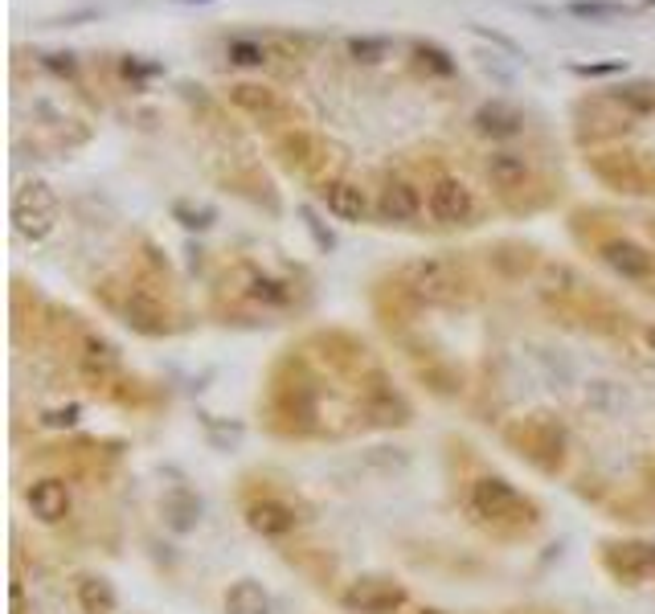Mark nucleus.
Instances as JSON below:
<instances>
[{"label":"nucleus","instance_id":"1","mask_svg":"<svg viewBox=\"0 0 655 614\" xmlns=\"http://www.w3.org/2000/svg\"><path fill=\"white\" fill-rule=\"evenodd\" d=\"M58 225V197L46 181H25L13 193V230L25 242H46Z\"/></svg>","mask_w":655,"mask_h":614},{"label":"nucleus","instance_id":"2","mask_svg":"<svg viewBox=\"0 0 655 614\" xmlns=\"http://www.w3.org/2000/svg\"><path fill=\"white\" fill-rule=\"evenodd\" d=\"M405 287L422 304H454L468 287V279L451 258H419L405 267Z\"/></svg>","mask_w":655,"mask_h":614},{"label":"nucleus","instance_id":"3","mask_svg":"<svg viewBox=\"0 0 655 614\" xmlns=\"http://www.w3.org/2000/svg\"><path fill=\"white\" fill-rule=\"evenodd\" d=\"M471 508H475V516L492 520V525H500V520H524V516L533 512L529 500L500 476H484L471 483Z\"/></svg>","mask_w":655,"mask_h":614},{"label":"nucleus","instance_id":"4","mask_svg":"<svg viewBox=\"0 0 655 614\" xmlns=\"http://www.w3.org/2000/svg\"><path fill=\"white\" fill-rule=\"evenodd\" d=\"M344 611L353 614H393L398 606H405V590L393 578H381V574H365L356 578L349 590H344Z\"/></svg>","mask_w":655,"mask_h":614},{"label":"nucleus","instance_id":"5","mask_svg":"<svg viewBox=\"0 0 655 614\" xmlns=\"http://www.w3.org/2000/svg\"><path fill=\"white\" fill-rule=\"evenodd\" d=\"M426 209H430V218L438 225H463L475 213V197H471V188L459 176H438L430 197H426Z\"/></svg>","mask_w":655,"mask_h":614},{"label":"nucleus","instance_id":"6","mask_svg":"<svg viewBox=\"0 0 655 614\" xmlns=\"http://www.w3.org/2000/svg\"><path fill=\"white\" fill-rule=\"evenodd\" d=\"M603 565L610 569V578L619 581H647L655 578V545H643V541H627V545H606Z\"/></svg>","mask_w":655,"mask_h":614},{"label":"nucleus","instance_id":"7","mask_svg":"<svg viewBox=\"0 0 655 614\" xmlns=\"http://www.w3.org/2000/svg\"><path fill=\"white\" fill-rule=\"evenodd\" d=\"M598 255H603L606 267L615 274H622L627 283H643V279H652L655 271L652 250H643V246L631 238H606L603 246H598Z\"/></svg>","mask_w":655,"mask_h":614},{"label":"nucleus","instance_id":"8","mask_svg":"<svg viewBox=\"0 0 655 614\" xmlns=\"http://www.w3.org/2000/svg\"><path fill=\"white\" fill-rule=\"evenodd\" d=\"M123 316H128V324H132L135 332H144V336H165V332L172 328L165 299H160V295H151L148 287L128 291V299H123Z\"/></svg>","mask_w":655,"mask_h":614},{"label":"nucleus","instance_id":"9","mask_svg":"<svg viewBox=\"0 0 655 614\" xmlns=\"http://www.w3.org/2000/svg\"><path fill=\"white\" fill-rule=\"evenodd\" d=\"M242 520H246V529L258 532V537H287V532L300 525L295 508L283 504V500H275V495H258V500H251L246 512H242Z\"/></svg>","mask_w":655,"mask_h":614},{"label":"nucleus","instance_id":"10","mask_svg":"<svg viewBox=\"0 0 655 614\" xmlns=\"http://www.w3.org/2000/svg\"><path fill=\"white\" fill-rule=\"evenodd\" d=\"M25 504H29V512H34L41 525H62L70 516V488L53 476L34 479L29 492H25Z\"/></svg>","mask_w":655,"mask_h":614},{"label":"nucleus","instance_id":"11","mask_svg":"<svg viewBox=\"0 0 655 614\" xmlns=\"http://www.w3.org/2000/svg\"><path fill=\"white\" fill-rule=\"evenodd\" d=\"M422 213V197L410 181H386L377 193V218L389 225H410Z\"/></svg>","mask_w":655,"mask_h":614},{"label":"nucleus","instance_id":"12","mask_svg":"<svg viewBox=\"0 0 655 614\" xmlns=\"http://www.w3.org/2000/svg\"><path fill=\"white\" fill-rule=\"evenodd\" d=\"M324 201H328V213L340 218V222L349 225H361L369 218V197H365V188L353 185V181H332V185L324 188Z\"/></svg>","mask_w":655,"mask_h":614},{"label":"nucleus","instance_id":"13","mask_svg":"<svg viewBox=\"0 0 655 614\" xmlns=\"http://www.w3.org/2000/svg\"><path fill=\"white\" fill-rule=\"evenodd\" d=\"M160 512H165V525H169L177 537L197 532V525H202V500L189 492V488H172V492L160 500Z\"/></svg>","mask_w":655,"mask_h":614},{"label":"nucleus","instance_id":"14","mask_svg":"<svg viewBox=\"0 0 655 614\" xmlns=\"http://www.w3.org/2000/svg\"><path fill=\"white\" fill-rule=\"evenodd\" d=\"M475 127L492 139H508L524 127V115L517 107H508V102H484V107L475 111Z\"/></svg>","mask_w":655,"mask_h":614},{"label":"nucleus","instance_id":"15","mask_svg":"<svg viewBox=\"0 0 655 614\" xmlns=\"http://www.w3.org/2000/svg\"><path fill=\"white\" fill-rule=\"evenodd\" d=\"M74 602H78V611L83 614H116V606H119L116 586L107 578H95V574H86V578L74 581Z\"/></svg>","mask_w":655,"mask_h":614},{"label":"nucleus","instance_id":"16","mask_svg":"<svg viewBox=\"0 0 655 614\" xmlns=\"http://www.w3.org/2000/svg\"><path fill=\"white\" fill-rule=\"evenodd\" d=\"M78 365H83L86 377H107L119 373V348L111 341H102V336H83V353H78Z\"/></svg>","mask_w":655,"mask_h":614},{"label":"nucleus","instance_id":"17","mask_svg":"<svg viewBox=\"0 0 655 614\" xmlns=\"http://www.w3.org/2000/svg\"><path fill=\"white\" fill-rule=\"evenodd\" d=\"M226 614H275V602L258 581L242 578L226 590Z\"/></svg>","mask_w":655,"mask_h":614},{"label":"nucleus","instance_id":"18","mask_svg":"<svg viewBox=\"0 0 655 614\" xmlns=\"http://www.w3.org/2000/svg\"><path fill=\"white\" fill-rule=\"evenodd\" d=\"M487 176H492V185L512 193V188H521L529 181V160L521 152H492L487 156Z\"/></svg>","mask_w":655,"mask_h":614},{"label":"nucleus","instance_id":"19","mask_svg":"<svg viewBox=\"0 0 655 614\" xmlns=\"http://www.w3.org/2000/svg\"><path fill=\"white\" fill-rule=\"evenodd\" d=\"M361 467L369 476L393 479L402 476V471H410V451L405 446H369V451H361Z\"/></svg>","mask_w":655,"mask_h":614},{"label":"nucleus","instance_id":"20","mask_svg":"<svg viewBox=\"0 0 655 614\" xmlns=\"http://www.w3.org/2000/svg\"><path fill=\"white\" fill-rule=\"evenodd\" d=\"M365 414H369L377 427H405L410 422V406L393 390H381L377 397H369Z\"/></svg>","mask_w":655,"mask_h":614},{"label":"nucleus","instance_id":"21","mask_svg":"<svg viewBox=\"0 0 655 614\" xmlns=\"http://www.w3.org/2000/svg\"><path fill=\"white\" fill-rule=\"evenodd\" d=\"M566 13L582 21H619L631 13V4H619V0H570Z\"/></svg>","mask_w":655,"mask_h":614},{"label":"nucleus","instance_id":"22","mask_svg":"<svg viewBox=\"0 0 655 614\" xmlns=\"http://www.w3.org/2000/svg\"><path fill=\"white\" fill-rule=\"evenodd\" d=\"M586 406L594 409V414H603V418H615V414L627 406V397H622V390L615 385V381H590Z\"/></svg>","mask_w":655,"mask_h":614},{"label":"nucleus","instance_id":"23","mask_svg":"<svg viewBox=\"0 0 655 614\" xmlns=\"http://www.w3.org/2000/svg\"><path fill=\"white\" fill-rule=\"evenodd\" d=\"M246 295H251L254 304L279 307V304H287V283L270 279V274H263V271H246Z\"/></svg>","mask_w":655,"mask_h":614},{"label":"nucleus","instance_id":"24","mask_svg":"<svg viewBox=\"0 0 655 614\" xmlns=\"http://www.w3.org/2000/svg\"><path fill=\"white\" fill-rule=\"evenodd\" d=\"M610 99L619 102L622 111H631V115H647V111H655V90L652 86H643V83H635V86H622V90H615Z\"/></svg>","mask_w":655,"mask_h":614},{"label":"nucleus","instance_id":"25","mask_svg":"<svg viewBox=\"0 0 655 614\" xmlns=\"http://www.w3.org/2000/svg\"><path fill=\"white\" fill-rule=\"evenodd\" d=\"M234 102L251 115H267V111H279V99L263 90V86H234Z\"/></svg>","mask_w":655,"mask_h":614},{"label":"nucleus","instance_id":"26","mask_svg":"<svg viewBox=\"0 0 655 614\" xmlns=\"http://www.w3.org/2000/svg\"><path fill=\"white\" fill-rule=\"evenodd\" d=\"M226 58H230L234 66H263V62H267V46H263V41H251V37H234V41L226 46Z\"/></svg>","mask_w":655,"mask_h":614},{"label":"nucleus","instance_id":"27","mask_svg":"<svg viewBox=\"0 0 655 614\" xmlns=\"http://www.w3.org/2000/svg\"><path fill=\"white\" fill-rule=\"evenodd\" d=\"M414 53H419L422 66H430L435 74H442V78H451L454 74V62L447 50H438V46H430V41H414Z\"/></svg>","mask_w":655,"mask_h":614},{"label":"nucleus","instance_id":"28","mask_svg":"<svg viewBox=\"0 0 655 614\" xmlns=\"http://www.w3.org/2000/svg\"><path fill=\"white\" fill-rule=\"evenodd\" d=\"M349 53H353L356 62L373 66V62H381L389 53V41L386 37H353V41H349Z\"/></svg>","mask_w":655,"mask_h":614},{"label":"nucleus","instance_id":"29","mask_svg":"<svg viewBox=\"0 0 655 614\" xmlns=\"http://www.w3.org/2000/svg\"><path fill=\"white\" fill-rule=\"evenodd\" d=\"M205 434L218 451H230V446L242 443V427L238 422H218V418H205Z\"/></svg>","mask_w":655,"mask_h":614},{"label":"nucleus","instance_id":"30","mask_svg":"<svg viewBox=\"0 0 655 614\" xmlns=\"http://www.w3.org/2000/svg\"><path fill=\"white\" fill-rule=\"evenodd\" d=\"M300 218L307 222V230H312V238L319 242V250H332V246H337V238H332V234H328V230L319 225V218L312 213V209H300Z\"/></svg>","mask_w":655,"mask_h":614},{"label":"nucleus","instance_id":"31","mask_svg":"<svg viewBox=\"0 0 655 614\" xmlns=\"http://www.w3.org/2000/svg\"><path fill=\"white\" fill-rule=\"evenodd\" d=\"M41 422H46V427H74V422H78V406L46 409V414H41Z\"/></svg>","mask_w":655,"mask_h":614},{"label":"nucleus","instance_id":"32","mask_svg":"<svg viewBox=\"0 0 655 614\" xmlns=\"http://www.w3.org/2000/svg\"><path fill=\"white\" fill-rule=\"evenodd\" d=\"M582 78H606V74H622V62H594V66H573Z\"/></svg>","mask_w":655,"mask_h":614},{"label":"nucleus","instance_id":"33","mask_svg":"<svg viewBox=\"0 0 655 614\" xmlns=\"http://www.w3.org/2000/svg\"><path fill=\"white\" fill-rule=\"evenodd\" d=\"M46 66L58 70V74H74V62H70V53H46Z\"/></svg>","mask_w":655,"mask_h":614},{"label":"nucleus","instance_id":"34","mask_svg":"<svg viewBox=\"0 0 655 614\" xmlns=\"http://www.w3.org/2000/svg\"><path fill=\"white\" fill-rule=\"evenodd\" d=\"M475 34H484V37H492V41H496V46H505L508 53H517V58H521V46H517V41H508L505 34H492V29H484V25H475Z\"/></svg>","mask_w":655,"mask_h":614},{"label":"nucleus","instance_id":"35","mask_svg":"<svg viewBox=\"0 0 655 614\" xmlns=\"http://www.w3.org/2000/svg\"><path fill=\"white\" fill-rule=\"evenodd\" d=\"M647 344H652V348H655V324L647 328Z\"/></svg>","mask_w":655,"mask_h":614},{"label":"nucleus","instance_id":"36","mask_svg":"<svg viewBox=\"0 0 655 614\" xmlns=\"http://www.w3.org/2000/svg\"><path fill=\"white\" fill-rule=\"evenodd\" d=\"M419 614H442V611H419Z\"/></svg>","mask_w":655,"mask_h":614},{"label":"nucleus","instance_id":"37","mask_svg":"<svg viewBox=\"0 0 655 614\" xmlns=\"http://www.w3.org/2000/svg\"><path fill=\"white\" fill-rule=\"evenodd\" d=\"M647 4H655V0H647Z\"/></svg>","mask_w":655,"mask_h":614},{"label":"nucleus","instance_id":"38","mask_svg":"<svg viewBox=\"0 0 655 614\" xmlns=\"http://www.w3.org/2000/svg\"><path fill=\"white\" fill-rule=\"evenodd\" d=\"M197 4H205V0H197Z\"/></svg>","mask_w":655,"mask_h":614},{"label":"nucleus","instance_id":"39","mask_svg":"<svg viewBox=\"0 0 655 614\" xmlns=\"http://www.w3.org/2000/svg\"><path fill=\"white\" fill-rule=\"evenodd\" d=\"M652 230H655V222H652Z\"/></svg>","mask_w":655,"mask_h":614}]
</instances>
